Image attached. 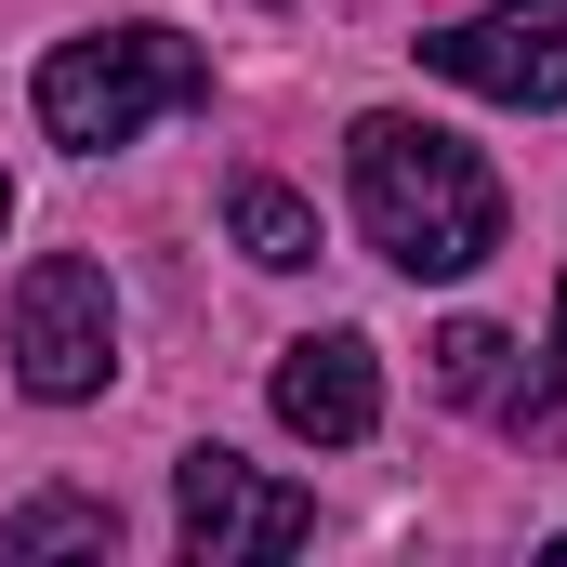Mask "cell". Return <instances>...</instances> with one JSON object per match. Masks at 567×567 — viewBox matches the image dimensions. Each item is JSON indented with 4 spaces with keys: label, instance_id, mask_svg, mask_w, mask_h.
Here are the masks:
<instances>
[{
    "label": "cell",
    "instance_id": "30bf717a",
    "mask_svg": "<svg viewBox=\"0 0 567 567\" xmlns=\"http://www.w3.org/2000/svg\"><path fill=\"white\" fill-rule=\"evenodd\" d=\"M555 370H567V290H555Z\"/></svg>",
    "mask_w": 567,
    "mask_h": 567
},
{
    "label": "cell",
    "instance_id": "8992f818",
    "mask_svg": "<svg viewBox=\"0 0 567 567\" xmlns=\"http://www.w3.org/2000/svg\"><path fill=\"white\" fill-rule=\"evenodd\" d=\"M278 423L303 435V449H357V435L383 423V357H370L357 330L290 343V357H278Z\"/></svg>",
    "mask_w": 567,
    "mask_h": 567
},
{
    "label": "cell",
    "instance_id": "9c48e42d",
    "mask_svg": "<svg viewBox=\"0 0 567 567\" xmlns=\"http://www.w3.org/2000/svg\"><path fill=\"white\" fill-rule=\"evenodd\" d=\"M502 357H515V343H502L488 317H462V330H435V383H449V396H502Z\"/></svg>",
    "mask_w": 567,
    "mask_h": 567
},
{
    "label": "cell",
    "instance_id": "3957f363",
    "mask_svg": "<svg viewBox=\"0 0 567 567\" xmlns=\"http://www.w3.org/2000/svg\"><path fill=\"white\" fill-rule=\"evenodd\" d=\"M106 370H120V290H106V265L40 251L13 278V383L80 410V396H106Z\"/></svg>",
    "mask_w": 567,
    "mask_h": 567
},
{
    "label": "cell",
    "instance_id": "8fae6325",
    "mask_svg": "<svg viewBox=\"0 0 567 567\" xmlns=\"http://www.w3.org/2000/svg\"><path fill=\"white\" fill-rule=\"evenodd\" d=\"M0 225H13V185H0Z\"/></svg>",
    "mask_w": 567,
    "mask_h": 567
},
{
    "label": "cell",
    "instance_id": "5b68a950",
    "mask_svg": "<svg viewBox=\"0 0 567 567\" xmlns=\"http://www.w3.org/2000/svg\"><path fill=\"white\" fill-rule=\"evenodd\" d=\"M423 66L488 106H567V0H488V13L435 27Z\"/></svg>",
    "mask_w": 567,
    "mask_h": 567
},
{
    "label": "cell",
    "instance_id": "7c38bea8",
    "mask_svg": "<svg viewBox=\"0 0 567 567\" xmlns=\"http://www.w3.org/2000/svg\"><path fill=\"white\" fill-rule=\"evenodd\" d=\"M555 555H567V542H555Z\"/></svg>",
    "mask_w": 567,
    "mask_h": 567
},
{
    "label": "cell",
    "instance_id": "277c9868",
    "mask_svg": "<svg viewBox=\"0 0 567 567\" xmlns=\"http://www.w3.org/2000/svg\"><path fill=\"white\" fill-rule=\"evenodd\" d=\"M172 515H185V555L198 567H251V555H303L317 542V502L251 475L238 449H185L172 462Z\"/></svg>",
    "mask_w": 567,
    "mask_h": 567
},
{
    "label": "cell",
    "instance_id": "52a82bcc",
    "mask_svg": "<svg viewBox=\"0 0 567 567\" xmlns=\"http://www.w3.org/2000/svg\"><path fill=\"white\" fill-rule=\"evenodd\" d=\"M225 225H238V251H251V265H317V212H303V198H290L278 172H238V185H225Z\"/></svg>",
    "mask_w": 567,
    "mask_h": 567
},
{
    "label": "cell",
    "instance_id": "ba28073f",
    "mask_svg": "<svg viewBox=\"0 0 567 567\" xmlns=\"http://www.w3.org/2000/svg\"><path fill=\"white\" fill-rule=\"evenodd\" d=\"M0 555H120V502L53 488V502H27V515L0 528Z\"/></svg>",
    "mask_w": 567,
    "mask_h": 567
},
{
    "label": "cell",
    "instance_id": "6da1fadb",
    "mask_svg": "<svg viewBox=\"0 0 567 567\" xmlns=\"http://www.w3.org/2000/svg\"><path fill=\"white\" fill-rule=\"evenodd\" d=\"M343 172H357V225H370V251L396 278H475L502 251V185H488V158L462 133L383 106V120H357Z\"/></svg>",
    "mask_w": 567,
    "mask_h": 567
},
{
    "label": "cell",
    "instance_id": "7a4b0ae2",
    "mask_svg": "<svg viewBox=\"0 0 567 567\" xmlns=\"http://www.w3.org/2000/svg\"><path fill=\"white\" fill-rule=\"evenodd\" d=\"M198 93H212L198 40H172V27H93V40H66L40 66V133L80 145V158H106V145H133L145 120H172Z\"/></svg>",
    "mask_w": 567,
    "mask_h": 567
}]
</instances>
